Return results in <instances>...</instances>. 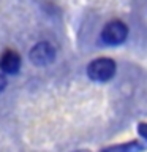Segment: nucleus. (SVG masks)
Wrapping results in <instances>:
<instances>
[{
	"label": "nucleus",
	"instance_id": "1",
	"mask_svg": "<svg viewBox=\"0 0 147 152\" xmlns=\"http://www.w3.org/2000/svg\"><path fill=\"white\" fill-rule=\"evenodd\" d=\"M114 73H116V64H114L112 59L109 57H100V59H95L93 62H90V65L87 66V75L90 79L93 81H108L111 79Z\"/></svg>",
	"mask_w": 147,
	"mask_h": 152
},
{
	"label": "nucleus",
	"instance_id": "3",
	"mask_svg": "<svg viewBox=\"0 0 147 152\" xmlns=\"http://www.w3.org/2000/svg\"><path fill=\"white\" fill-rule=\"evenodd\" d=\"M55 59V49L49 43H38L30 51V60L35 65H47Z\"/></svg>",
	"mask_w": 147,
	"mask_h": 152
},
{
	"label": "nucleus",
	"instance_id": "5",
	"mask_svg": "<svg viewBox=\"0 0 147 152\" xmlns=\"http://www.w3.org/2000/svg\"><path fill=\"white\" fill-rule=\"evenodd\" d=\"M138 132H139V135L144 138V140H147V124H139Z\"/></svg>",
	"mask_w": 147,
	"mask_h": 152
},
{
	"label": "nucleus",
	"instance_id": "4",
	"mask_svg": "<svg viewBox=\"0 0 147 152\" xmlns=\"http://www.w3.org/2000/svg\"><path fill=\"white\" fill-rule=\"evenodd\" d=\"M0 68L7 75H14L21 68V57L13 51H7L0 57Z\"/></svg>",
	"mask_w": 147,
	"mask_h": 152
},
{
	"label": "nucleus",
	"instance_id": "6",
	"mask_svg": "<svg viewBox=\"0 0 147 152\" xmlns=\"http://www.w3.org/2000/svg\"><path fill=\"white\" fill-rule=\"evenodd\" d=\"M5 84H7V79H5V76L0 75V90H2L5 87Z\"/></svg>",
	"mask_w": 147,
	"mask_h": 152
},
{
	"label": "nucleus",
	"instance_id": "2",
	"mask_svg": "<svg viewBox=\"0 0 147 152\" xmlns=\"http://www.w3.org/2000/svg\"><path fill=\"white\" fill-rule=\"evenodd\" d=\"M128 35V28L122 21H111L104 26L101 32V40L109 46H117L125 41Z\"/></svg>",
	"mask_w": 147,
	"mask_h": 152
}]
</instances>
